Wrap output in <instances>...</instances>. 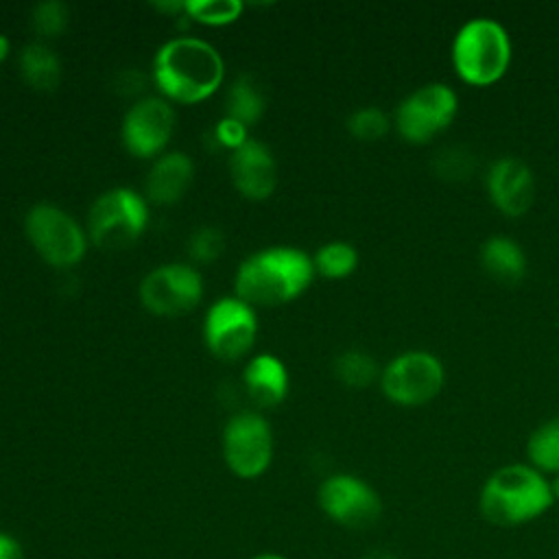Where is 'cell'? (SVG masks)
Wrapping results in <instances>:
<instances>
[{"label":"cell","instance_id":"2e32d148","mask_svg":"<svg viewBox=\"0 0 559 559\" xmlns=\"http://www.w3.org/2000/svg\"><path fill=\"white\" fill-rule=\"evenodd\" d=\"M194 175V166L192 159L186 153L179 151H170L159 155L144 181V197L146 201L155 203V205H173L177 203Z\"/></svg>","mask_w":559,"mask_h":559},{"label":"cell","instance_id":"6da1fadb","mask_svg":"<svg viewBox=\"0 0 559 559\" xmlns=\"http://www.w3.org/2000/svg\"><path fill=\"white\" fill-rule=\"evenodd\" d=\"M221 52L199 37H175L153 57L151 79L168 103L194 105L207 100L223 83Z\"/></svg>","mask_w":559,"mask_h":559},{"label":"cell","instance_id":"ffe728a7","mask_svg":"<svg viewBox=\"0 0 559 559\" xmlns=\"http://www.w3.org/2000/svg\"><path fill=\"white\" fill-rule=\"evenodd\" d=\"M266 107L264 92L251 74H240L227 90L225 116L240 120L242 124H255Z\"/></svg>","mask_w":559,"mask_h":559},{"label":"cell","instance_id":"d6a6232c","mask_svg":"<svg viewBox=\"0 0 559 559\" xmlns=\"http://www.w3.org/2000/svg\"><path fill=\"white\" fill-rule=\"evenodd\" d=\"M9 52H11V41H9L7 35L0 33V63L9 57Z\"/></svg>","mask_w":559,"mask_h":559},{"label":"cell","instance_id":"7c38bea8","mask_svg":"<svg viewBox=\"0 0 559 559\" xmlns=\"http://www.w3.org/2000/svg\"><path fill=\"white\" fill-rule=\"evenodd\" d=\"M321 511L341 526L369 528L382 513V500L378 491L354 474H332L317 491Z\"/></svg>","mask_w":559,"mask_h":559},{"label":"cell","instance_id":"83f0119b","mask_svg":"<svg viewBox=\"0 0 559 559\" xmlns=\"http://www.w3.org/2000/svg\"><path fill=\"white\" fill-rule=\"evenodd\" d=\"M214 140H216V144L218 146H223V148H227V151H238L240 146H245L251 138H249V127L247 124H242L240 120H236V118H229V116H225V118H221L218 122H216V127H214Z\"/></svg>","mask_w":559,"mask_h":559},{"label":"cell","instance_id":"836d02e7","mask_svg":"<svg viewBox=\"0 0 559 559\" xmlns=\"http://www.w3.org/2000/svg\"><path fill=\"white\" fill-rule=\"evenodd\" d=\"M362 559H397V557L391 555V552H386V550H373V552H369V555L362 557Z\"/></svg>","mask_w":559,"mask_h":559},{"label":"cell","instance_id":"ba28073f","mask_svg":"<svg viewBox=\"0 0 559 559\" xmlns=\"http://www.w3.org/2000/svg\"><path fill=\"white\" fill-rule=\"evenodd\" d=\"M445 380L443 362L428 349H404L380 371L382 393L404 406L424 404L439 393Z\"/></svg>","mask_w":559,"mask_h":559},{"label":"cell","instance_id":"4dcf8cb0","mask_svg":"<svg viewBox=\"0 0 559 559\" xmlns=\"http://www.w3.org/2000/svg\"><path fill=\"white\" fill-rule=\"evenodd\" d=\"M0 559H24L20 542L4 531H0Z\"/></svg>","mask_w":559,"mask_h":559},{"label":"cell","instance_id":"4fadbf2b","mask_svg":"<svg viewBox=\"0 0 559 559\" xmlns=\"http://www.w3.org/2000/svg\"><path fill=\"white\" fill-rule=\"evenodd\" d=\"M175 131V109L162 96H144L122 118V144L140 159L164 155Z\"/></svg>","mask_w":559,"mask_h":559},{"label":"cell","instance_id":"44dd1931","mask_svg":"<svg viewBox=\"0 0 559 559\" xmlns=\"http://www.w3.org/2000/svg\"><path fill=\"white\" fill-rule=\"evenodd\" d=\"M526 454L535 469L559 474V415L542 421L526 441Z\"/></svg>","mask_w":559,"mask_h":559},{"label":"cell","instance_id":"9a60e30c","mask_svg":"<svg viewBox=\"0 0 559 559\" xmlns=\"http://www.w3.org/2000/svg\"><path fill=\"white\" fill-rule=\"evenodd\" d=\"M229 175L234 188L249 201H264L277 183V164L271 148L260 140H249L231 153Z\"/></svg>","mask_w":559,"mask_h":559},{"label":"cell","instance_id":"cb8c5ba5","mask_svg":"<svg viewBox=\"0 0 559 559\" xmlns=\"http://www.w3.org/2000/svg\"><path fill=\"white\" fill-rule=\"evenodd\" d=\"M240 0H186V15L205 26H225L242 15Z\"/></svg>","mask_w":559,"mask_h":559},{"label":"cell","instance_id":"d6986e66","mask_svg":"<svg viewBox=\"0 0 559 559\" xmlns=\"http://www.w3.org/2000/svg\"><path fill=\"white\" fill-rule=\"evenodd\" d=\"M17 66L22 79L37 92H52L61 83V61L46 44L33 41L24 46Z\"/></svg>","mask_w":559,"mask_h":559},{"label":"cell","instance_id":"8992f818","mask_svg":"<svg viewBox=\"0 0 559 559\" xmlns=\"http://www.w3.org/2000/svg\"><path fill=\"white\" fill-rule=\"evenodd\" d=\"M33 249L55 269L76 266L87 251V231L59 205L37 203L24 218Z\"/></svg>","mask_w":559,"mask_h":559},{"label":"cell","instance_id":"7402d4cb","mask_svg":"<svg viewBox=\"0 0 559 559\" xmlns=\"http://www.w3.org/2000/svg\"><path fill=\"white\" fill-rule=\"evenodd\" d=\"M312 262L317 273L330 280H338L349 275L356 269L358 251L347 240H330L317 249V253L312 255Z\"/></svg>","mask_w":559,"mask_h":559},{"label":"cell","instance_id":"f546056e","mask_svg":"<svg viewBox=\"0 0 559 559\" xmlns=\"http://www.w3.org/2000/svg\"><path fill=\"white\" fill-rule=\"evenodd\" d=\"M116 90H120L122 94H135L142 90L144 85V74L138 70H124L118 79H116Z\"/></svg>","mask_w":559,"mask_h":559},{"label":"cell","instance_id":"ac0fdd59","mask_svg":"<svg viewBox=\"0 0 559 559\" xmlns=\"http://www.w3.org/2000/svg\"><path fill=\"white\" fill-rule=\"evenodd\" d=\"M483 269L500 282H518L526 271V253L520 242L507 234H491L480 245Z\"/></svg>","mask_w":559,"mask_h":559},{"label":"cell","instance_id":"9c48e42d","mask_svg":"<svg viewBox=\"0 0 559 559\" xmlns=\"http://www.w3.org/2000/svg\"><path fill=\"white\" fill-rule=\"evenodd\" d=\"M223 456L238 478H258L273 459V432L269 421L253 411L236 413L223 430Z\"/></svg>","mask_w":559,"mask_h":559},{"label":"cell","instance_id":"e0dca14e","mask_svg":"<svg viewBox=\"0 0 559 559\" xmlns=\"http://www.w3.org/2000/svg\"><path fill=\"white\" fill-rule=\"evenodd\" d=\"M242 384L247 395L258 406L271 408L277 406L288 393V371L277 356L258 354L247 362L242 371Z\"/></svg>","mask_w":559,"mask_h":559},{"label":"cell","instance_id":"5b68a950","mask_svg":"<svg viewBox=\"0 0 559 559\" xmlns=\"http://www.w3.org/2000/svg\"><path fill=\"white\" fill-rule=\"evenodd\" d=\"M148 225L146 197L131 188L103 192L87 214V238L100 249H124L133 245Z\"/></svg>","mask_w":559,"mask_h":559},{"label":"cell","instance_id":"8fae6325","mask_svg":"<svg viewBox=\"0 0 559 559\" xmlns=\"http://www.w3.org/2000/svg\"><path fill=\"white\" fill-rule=\"evenodd\" d=\"M258 319L253 306L238 297L214 301L203 321V338L207 349L221 360L242 358L255 343Z\"/></svg>","mask_w":559,"mask_h":559},{"label":"cell","instance_id":"277c9868","mask_svg":"<svg viewBox=\"0 0 559 559\" xmlns=\"http://www.w3.org/2000/svg\"><path fill=\"white\" fill-rule=\"evenodd\" d=\"M511 61V37L502 22L489 15L465 20L452 37L456 74L474 85L493 83Z\"/></svg>","mask_w":559,"mask_h":559},{"label":"cell","instance_id":"1f68e13d","mask_svg":"<svg viewBox=\"0 0 559 559\" xmlns=\"http://www.w3.org/2000/svg\"><path fill=\"white\" fill-rule=\"evenodd\" d=\"M157 11H162V13H166V15H179V13H183L186 11V0H166V2H155L153 4Z\"/></svg>","mask_w":559,"mask_h":559},{"label":"cell","instance_id":"603a6c76","mask_svg":"<svg viewBox=\"0 0 559 559\" xmlns=\"http://www.w3.org/2000/svg\"><path fill=\"white\" fill-rule=\"evenodd\" d=\"M334 373L347 386H367L380 378L376 358L362 349H345L334 360Z\"/></svg>","mask_w":559,"mask_h":559},{"label":"cell","instance_id":"484cf974","mask_svg":"<svg viewBox=\"0 0 559 559\" xmlns=\"http://www.w3.org/2000/svg\"><path fill=\"white\" fill-rule=\"evenodd\" d=\"M389 116L376 105H365L347 116V129L358 140H378L389 129Z\"/></svg>","mask_w":559,"mask_h":559},{"label":"cell","instance_id":"f1b7e54d","mask_svg":"<svg viewBox=\"0 0 559 559\" xmlns=\"http://www.w3.org/2000/svg\"><path fill=\"white\" fill-rule=\"evenodd\" d=\"M435 157H437L439 173H443L445 177H463L469 170V166H472V155L465 153L461 146L443 148Z\"/></svg>","mask_w":559,"mask_h":559},{"label":"cell","instance_id":"e575fe53","mask_svg":"<svg viewBox=\"0 0 559 559\" xmlns=\"http://www.w3.org/2000/svg\"><path fill=\"white\" fill-rule=\"evenodd\" d=\"M251 559H286V557H282V555H277V552H260V555H255V557H251Z\"/></svg>","mask_w":559,"mask_h":559},{"label":"cell","instance_id":"3957f363","mask_svg":"<svg viewBox=\"0 0 559 559\" xmlns=\"http://www.w3.org/2000/svg\"><path fill=\"white\" fill-rule=\"evenodd\" d=\"M555 502L550 480L531 463L493 469L480 487L478 509L496 526H518L546 513Z\"/></svg>","mask_w":559,"mask_h":559},{"label":"cell","instance_id":"d4e9b609","mask_svg":"<svg viewBox=\"0 0 559 559\" xmlns=\"http://www.w3.org/2000/svg\"><path fill=\"white\" fill-rule=\"evenodd\" d=\"M68 20H70L68 7L59 0L39 2V4H35L33 13H31V26L44 39L59 37L66 31Z\"/></svg>","mask_w":559,"mask_h":559},{"label":"cell","instance_id":"30bf717a","mask_svg":"<svg viewBox=\"0 0 559 559\" xmlns=\"http://www.w3.org/2000/svg\"><path fill=\"white\" fill-rule=\"evenodd\" d=\"M203 280L190 264L155 266L140 282V301L155 317H181L199 306Z\"/></svg>","mask_w":559,"mask_h":559},{"label":"cell","instance_id":"5bb4252c","mask_svg":"<svg viewBox=\"0 0 559 559\" xmlns=\"http://www.w3.org/2000/svg\"><path fill=\"white\" fill-rule=\"evenodd\" d=\"M485 188L504 214L518 216L533 203L535 177L524 159L515 155H500L487 168Z\"/></svg>","mask_w":559,"mask_h":559},{"label":"cell","instance_id":"d590c367","mask_svg":"<svg viewBox=\"0 0 559 559\" xmlns=\"http://www.w3.org/2000/svg\"><path fill=\"white\" fill-rule=\"evenodd\" d=\"M550 489H552V496H555V500H559V474L550 480Z\"/></svg>","mask_w":559,"mask_h":559},{"label":"cell","instance_id":"4316f807","mask_svg":"<svg viewBox=\"0 0 559 559\" xmlns=\"http://www.w3.org/2000/svg\"><path fill=\"white\" fill-rule=\"evenodd\" d=\"M225 249V236L221 229L212 225H203L192 231L188 240V253L199 264H212L216 258L223 255Z\"/></svg>","mask_w":559,"mask_h":559},{"label":"cell","instance_id":"7a4b0ae2","mask_svg":"<svg viewBox=\"0 0 559 559\" xmlns=\"http://www.w3.org/2000/svg\"><path fill=\"white\" fill-rule=\"evenodd\" d=\"M312 258L297 247L251 253L236 271V297L249 306H280L299 297L314 277Z\"/></svg>","mask_w":559,"mask_h":559},{"label":"cell","instance_id":"52a82bcc","mask_svg":"<svg viewBox=\"0 0 559 559\" xmlns=\"http://www.w3.org/2000/svg\"><path fill=\"white\" fill-rule=\"evenodd\" d=\"M459 109V96L445 81H428L400 98L393 111L397 133L411 142H424L445 129Z\"/></svg>","mask_w":559,"mask_h":559}]
</instances>
